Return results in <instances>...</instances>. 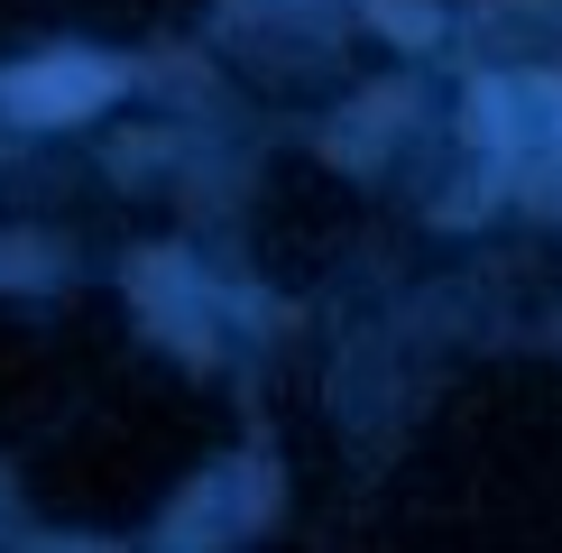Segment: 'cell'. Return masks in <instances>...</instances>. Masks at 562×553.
I'll return each instance as SVG.
<instances>
[{
  "instance_id": "2",
  "label": "cell",
  "mask_w": 562,
  "mask_h": 553,
  "mask_svg": "<svg viewBox=\"0 0 562 553\" xmlns=\"http://www.w3.org/2000/svg\"><path fill=\"white\" fill-rule=\"evenodd\" d=\"M379 19H387V29H406V37H434V10H425V0H415V10H406V0H379Z\"/></svg>"
},
{
  "instance_id": "3",
  "label": "cell",
  "mask_w": 562,
  "mask_h": 553,
  "mask_svg": "<svg viewBox=\"0 0 562 553\" xmlns=\"http://www.w3.org/2000/svg\"><path fill=\"white\" fill-rule=\"evenodd\" d=\"M19 259H29V249H19V240H0V276H29Z\"/></svg>"
},
{
  "instance_id": "1",
  "label": "cell",
  "mask_w": 562,
  "mask_h": 553,
  "mask_svg": "<svg viewBox=\"0 0 562 553\" xmlns=\"http://www.w3.org/2000/svg\"><path fill=\"white\" fill-rule=\"evenodd\" d=\"M111 92H121V65H102V56H37V65H19V75L0 83V102H10L19 121H83V111H102Z\"/></svg>"
}]
</instances>
